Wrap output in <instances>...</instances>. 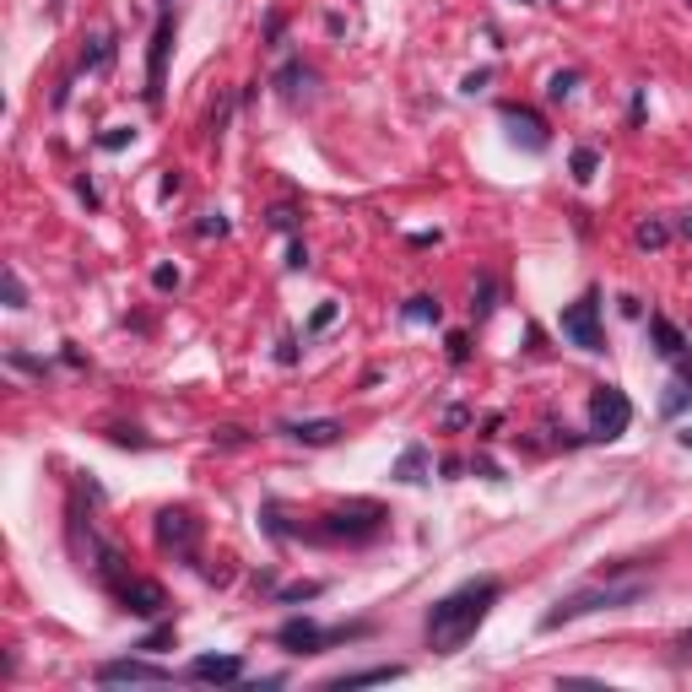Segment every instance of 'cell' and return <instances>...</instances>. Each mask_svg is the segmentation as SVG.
<instances>
[{"label":"cell","instance_id":"obj_1","mask_svg":"<svg viewBox=\"0 0 692 692\" xmlns=\"http://www.w3.org/2000/svg\"><path fill=\"white\" fill-rule=\"evenodd\" d=\"M498 595H503L498 579H471V584H460V590H449L444 601H433L428 622H422L433 655H455V649H465V638H476V628L487 622V611L498 606Z\"/></svg>","mask_w":692,"mask_h":692},{"label":"cell","instance_id":"obj_2","mask_svg":"<svg viewBox=\"0 0 692 692\" xmlns=\"http://www.w3.org/2000/svg\"><path fill=\"white\" fill-rule=\"evenodd\" d=\"M638 595H649V579H633V584H590V590H574V595H563L547 617H541V628H563V622H574V617H590V611H611V606H633Z\"/></svg>","mask_w":692,"mask_h":692},{"label":"cell","instance_id":"obj_3","mask_svg":"<svg viewBox=\"0 0 692 692\" xmlns=\"http://www.w3.org/2000/svg\"><path fill=\"white\" fill-rule=\"evenodd\" d=\"M352 638H368V622H346V628H319L309 617H292L276 628V644L287 649V655H319V649L330 644H352Z\"/></svg>","mask_w":692,"mask_h":692},{"label":"cell","instance_id":"obj_4","mask_svg":"<svg viewBox=\"0 0 692 692\" xmlns=\"http://www.w3.org/2000/svg\"><path fill=\"white\" fill-rule=\"evenodd\" d=\"M557 330H563V341H574L579 352H601L606 346V336H601V298H595V292L574 298L563 309V319H557Z\"/></svg>","mask_w":692,"mask_h":692},{"label":"cell","instance_id":"obj_5","mask_svg":"<svg viewBox=\"0 0 692 692\" xmlns=\"http://www.w3.org/2000/svg\"><path fill=\"white\" fill-rule=\"evenodd\" d=\"M628 422H633L628 395H622L617 384H595V390H590V433L611 444V438H622V433H628Z\"/></svg>","mask_w":692,"mask_h":692},{"label":"cell","instance_id":"obj_6","mask_svg":"<svg viewBox=\"0 0 692 692\" xmlns=\"http://www.w3.org/2000/svg\"><path fill=\"white\" fill-rule=\"evenodd\" d=\"M384 530V509L379 503H346V509H330L325 514V525H319V536H330V541H368V536H379Z\"/></svg>","mask_w":692,"mask_h":692},{"label":"cell","instance_id":"obj_7","mask_svg":"<svg viewBox=\"0 0 692 692\" xmlns=\"http://www.w3.org/2000/svg\"><path fill=\"white\" fill-rule=\"evenodd\" d=\"M114 595H119V606H125L130 617H163L168 611V590L157 579H119Z\"/></svg>","mask_w":692,"mask_h":692},{"label":"cell","instance_id":"obj_8","mask_svg":"<svg viewBox=\"0 0 692 692\" xmlns=\"http://www.w3.org/2000/svg\"><path fill=\"white\" fill-rule=\"evenodd\" d=\"M168 49H173V17L157 22L152 33V49H146V103H163V87H168Z\"/></svg>","mask_w":692,"mask_h":692},{"label":"cell","instance_id":"obj_9","mask_svg":"<svg viewBox=\"0 0 692 692\" xmlns=\"http://www.w3.org/2000/svg\"><path fill=\"white\" fill-rule=\"evenodd\" d=\"M98 682H103V687H119V682H168V665H157V660H136V655H125V660H103V665H98Z\"/></svg>","mask_w":692,"mask_h":692},{"label":"cell","instance_id":"obj_10","mask_svg":"<svg viewBox=\"0 0 692 692\" xmlns=\"http://www.w3.org/2000/svg\"><path fill=\"white\" fill-rule=\"evenodd\" d=\"M184 676H190V682H211V687H233V682H244V660L238 655H195Z\"/></svg>","mask_w":692,"mask_h":692},{"label":"cell","instance_id":"obj_11","mask_svg":"<svg viewBox=\"0 0 692 692\" xmlns=\"http://www.w3.org/2000/svg\"><path fill=\"white\" fill-rule=\"evenodd\" d=\"M503 125H509V136L525 146V152H547V125H541V114L519 109V103H503Z\"/></svg>","mask_w":692,"mask_h":692},{"label":"cell","instance_id":"obj_12","mask_svg":"<svg viewBox=\"0 0 692 692\" xmlns=\"http://www.w3.org/2000/svg\"><path fill=\"white\" fill-rule=\"evenodd\" d=\"M195 536H201V519H195L190 509H163V514H157V541H163V547L190 552Z\"/></svg>","mask_w":692,"mask_h":692},{"label":"cell","instance_id":"obj_13","mask_svg":"<svg viewBox=\"0 0 692 692\" xmlns=\"http://www.w3.org/2000/svg\"><path fill=\"white\" fill-rule=\"evenodd\" d=\"M282 433L292 438V444H309V449H325V444H336V438H341L346 428H341L336 417H314V422H287Z\"/></svg>","mask_w":692,"mask_h":692},{"label":"cell","instance_id":"obj_14","mask_svg":"<svg viewBox=\"0 0 692 692\" xmlns=\"http://www.w3.org/2000/svg\"><path fill=\"white\" fill-rule=\"evenodd\" d=\"M406 676V665H368V671H341V676H330L325 687H379V682H401Z\"/></svg>","mask_w":692,"mask_h":692},{"label":"cell","instance_id":"obj_15","mask_svg":"<svg viewBox=\"0 0 692 692\" xmlns=\"http://www.w3.org/2000/svg\"><path fill=\"white\" fill-rule=\"evenodd\" d=\"M649 336H655V352L665 357V363H676V357L687 352V336H682V330H676L665 314H649Z\"/></svg>","mask_w":692,"mask_h":692},{"label":"cell","instance_id":"obj_16","mask_svg":"<svg viewBox=\"0 0 692 692\" xmlns=\"http://www.w3.org/2000/svg\"><path fill=\"white\" fill-rule=\"evenodd\" d=\"M676 363H682V357H676ZM687 401H692V363H682V374H676L671 395H665V417H676V411H682Z\"/></svg>","mask_w":692,"mask_h":692},{"label":"cell","instance_id":"obj_17","mask_svg":"<svg viewBox=\"0 0 692 692\" xmlns=\"http://www.w3.org/2000/svg\"><path fill=\"white\" fill-rule=\"evenodd\" d=\"M422 471H428V449H422V444H411L406 455H401V465H395V476H401V482H428Z\"/></svg>","mask_w":692,"mask_h":692},{"label":"cell","instance_id":"obj_18","mask_svg":"<svg viewBox=\"0 0 692 692\" xmlns=\"http://www.w3.org/2000/svg\"><path fill=\"white\" fill-rule=\"evenodd\" d=\"M401 314L411 319V325H428V319H433V325H438V314H444V309H438V298H411V303H406Z\"/></svg>","mask_w":692,"mask_h":692},{"label":"cell","instance_id":"obj_19","mask_svg":"<svg viewBox=\"0 0 692 692\" xmlns=\"http://www.w3.org/2000/svg\"><path fill=\"white\" fill-rule=\"evenodd\" d=\"M595 163H601V157H595V146H579V152H574V179L590 184L595 179Z\"/></svg>","mask_w":692,"mask_h":692},{"label":"cell","instance_id":"obj_20","mask_svg":"<svg viewBox=\"0 0 692 692\" xmlns=\"http://www.w3.org/2000/svg\"><path fill=\"white\" fill-rule=\"evenodd\" d=\"M665 238H671V228H665V222H644V228H638V249H660Z\"/></svg>","mask_w":692,"mask_h":692},{"label":"cell","instance_id":"obj_21","mask_svg":"<svg viewBox=\"0 0 692 692\" xmlns=\"http://www.w3.org/2000/svg\"><path fill=\"white\" fill-rule=\"evenodd\" d=\"M130 141H136V130H125V125H109V130L98 136L103 152H119V146H130Z\"/></svg>","mask_w":692,"mask_h":692},{"label":"cell","instance_id":"obj_22","mask_svg":"<svg viewBox=\"0 0 692 692\" xmlns=\"http://www.w3.org/2000/svg\"><path fill=\"white\" fill-rule=\"evenodd\" d=\"M314 595H325V584H314V579H309V584H287L282 601H287V606H298V601H314Z\"/></svg>","mask_w":692,"mask_h":692},{"label":"cell","instance_id":"obj_23","mask_svg":"<svg viewBox=\"0 0 692 692\" xmlns=\"http://www.w3.org/2000/svg\"><path fill=\"white\" fill-rule=\"evenodd\" d=\"M6 309H28V292H22L17 271H6Z\"/></svg>","mask_w":692,"mask_h":692},{"label":"cell","instance_id":"obj_24","mask_svg":"<svg viewBox=\"0 0 692 692\" xmlns=\"http://www.w3.org/2000/svg\"><path fill=\"white\" fill-rule=\"evenodd\" d=\"M574 82H579V76H574V71H557L547 92H552V98H574Z\"/></svg>","mask_w":692,"mask_h":692},{"label":"cell","instance_id":"obj_25","mask_svg":"<svg viewBox=\"0 0 692 692\" xmlns=\"http://www.w3.org/2000/svg\"><path fill=\"white\" fill-rule=\"evenodd\" d=\"M341 309H336V303H319V309H314V319H309V330H325L330 325V319H336Z\"/></svg>","mask_w":692,"mask_h":692},{"label":"cell","instance_id":"obj_26","mask_svg":"<svg viewBox=\"0 0 692 692\" xmlns=\"http://www.w3.org/2000/svg\"><path fill=\"white\" fill-rule=\"evenodd\" d=\"M211 233H217V238L228 233V217H222V211H211V217L201 222V238H211Z\"/></svg>","mask_w":692,"mask_h":692},{"label":"cell","instance_id":"obj_27","mask_svg":"<svg viewBox=\"0 0 692 692\" xmlns=\"http://www.w3.org/2000/svg\"><path fill=\"white\" fill-rule=\"evenodd\" d=\"M152 282L168 292V287H179V271H173V265H157V271H152Z\"/></svg>","mask_w":692,"mask_h":692},{"label":"cell","instance_id":"obj_28","mask_svg":"<svg viewBox=\"0 0 692 692\" xmlns=\"http://www.w3.org/2000/svg\"><path fill=\"white\" fill-rule=\"evenodd\" d=\"M449 357H455V363H465V357H471V341H465V336H449Z\"/></svg>","mask_w":692,"mask_h":692},{"label":"cell","instance_id":"obj_29","mask_svg":"<svg viewBox=\"0 0 692 692\" xmlns=\"http://www.w3.org/2000/svg\"><path fill=\"white\" fill-rule=\"evenodd\" d=\"M168 638H173V628H157L152 638H141V644H136V649H163V644H168Z\"/></svg>","mask_w":692,"mask_h":692},{"label":"cell","instance_id":"obj_30","mask_svg":"<svg viewBox=\"0 0 692 692\" xmlns=\"http://www.w3.org/2000/svg\"><path fill=\"white\" fill-rule=\"evenodd\" d=\"M676 233H682V238H692V211H682V217H676Z\"/></svg>","mask_w":692,"mask_h":692},{"label":"cell","instance_id":"obj_31","mask_svg":"<svg viewBox=\"0 0 692 692\" xmlns=\"http://www.w3.org/2000/svg\"><path fill=\"white\" fill-rule=\"evenodd\" d=\"M676 444H682V449H692V428H682V433H676Z\"/></svg>","mask_w":692,"mask_h":692},{"label":"cell","instance_id":"obj_32","mask_svg":"<svg viewBox=\"0 0 692 692\" xmlns=\"http://www.w3.org/2000/svg\"><path fill=\"white\" fill-rule=\"evenodd\" d=\"M687 649H692V633H687Z\"/></svg>","mask_w":692,"mask_h":692},{"label":"cell","instance_id":"obj_33","mask_svg":"<svg viewBox=\"0 0 692 692\" xmlns=\"http://www.w3.org/2000/svg\"><path fill=\"white\" fill-rule=\"evenodd\" d=\"M49 6H60V0H49Z\"/></svg>","mask_w":692,"mask_h":692},{"label":"cell","instance_id":"obj_34","mask_svg":"<svg viewBox=\"0 0 692 692\" xmlns=\"http://www.w3.org/2000/svg\"><path fill=\"white\" fill-rule=\"evenodd\" d=\"M687 6H692V0H687Z\"/></svg>","mask_w":692,"mask_h":692}]
</instances>
